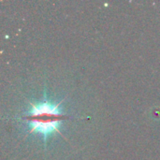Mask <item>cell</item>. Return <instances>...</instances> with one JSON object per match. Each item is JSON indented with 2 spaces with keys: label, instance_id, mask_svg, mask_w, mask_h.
<instances>
[{
  "label": "cell",
  "instance_id": "cell-1",
  "mask_svg": "<svg viewBox=\"0 0 160 160\" xmlns=\"http://www.w3.org/2000/svg\"><path fill=\"white\" fill-rule=\"evenodd\" d=\"M61 103L62 101L57 104H52L48 101L38 104L29 102L31 111L25 116L30 127L29 132L40 134L44 141L49 135L53 134L54 132L61 134L59 126L65 118L64 113L59 111Z\"/></svg>",
  "mask_w": 160,
  "mask_h": 160
}]
</instances>
